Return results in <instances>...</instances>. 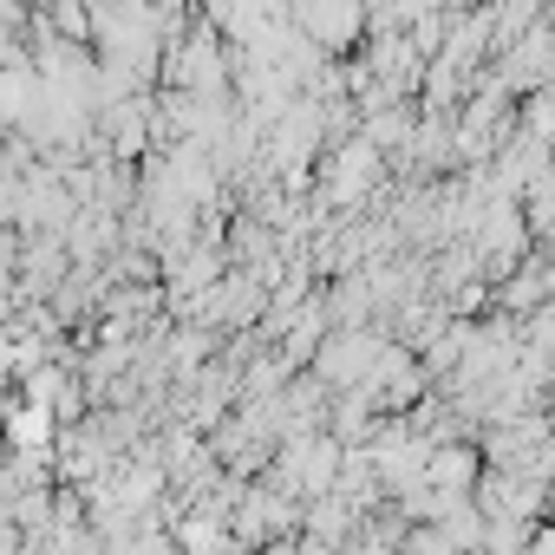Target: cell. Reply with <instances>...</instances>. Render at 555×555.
<instances>
[{
	"instance_id": "cell-2",
	"label": "cell",
	"mask_w": 555,
	"mask_h": 555,
	"mask_svg": "<svg viewBox=\"0 0 555 555\" xmlns=\"http://www.w3.org/2000/svg\"><path fill=\"white\" fill-rule=\"evenodd\" d=\"M288 14H295V27L301 34H314L327 53H360L366 47V34H373V8L366 0H288Z\"/></svg>"
},
{
	"instance_id": "cell-1",
	"label": "cell",
	"mask_w": 555,
	"mask_h": 555,
	"mask_svg": "<svg viewBox=\"0 0 555 555\" xmlns=\"http://www.w3.org/2000/svg\"><path fill=\"white\" fill-rule=\"evenodd\" d=\"M379 177H386V144L366 138V131H347V138H334L327 157H321V203L353 209V203H366V190H373Z\"/></svg>"
}]
</instances>
